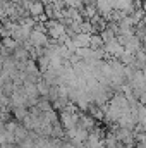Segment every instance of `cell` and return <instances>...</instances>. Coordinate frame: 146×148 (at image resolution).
<instances>
[{
    "label": "cell",
    "mask_w": 146,
    "mask_h": 148,
    "mask_svg": "<svg viewBox=\"0 0 146 148\" xmlns=\"http://www.w3.org/2000/svg\"><path fill=\"white\" fill-rule=\"evenodd\" d=\"M26 7H28L29 17H43L45 16V5H43L41 0L40 2H33V3H26Z\"/></svg>",
    "instance_id": "6da1fadb"
},
{
    "label": "cell",
    "mask_w": 146,
    "mask_h": 148,
    "mask_svg": "<svg viewBox=\"0 0 146 148\" xmlns=\"http://www.w3.org/2000/svg\"><path fill=\"white\" fill-rule=\"evenodd\" d=\"M28 3H33V2H40V0H26Z\"/></svg>",
    "instance_id": "7a4b0ae2"
}]
</instances>
